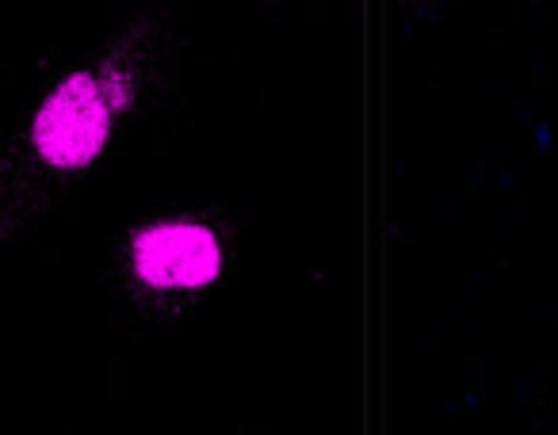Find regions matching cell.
Returning a JSON list of instances; mask_svg holds the SVG:
<instances>
[{
    "instance_id": "obj_1",
    "label": "cell",
    "mask_w": 558,
    "mask_h": 435,
    "mask_svg": "<svg viewBox=\"0 0 558 435\" xmlns=\"http://www.w3.org/2000/svg\"><path fill=\"white\" fill-rule=\"evenodd\" d=\"M165 47L161 20H126L35 88L0 134V257L35 234L131 138L154 103Z\"/></svg>"
},
{
    "instance_id": "obj_2",
    "label": "cell",
    "mask_w": 558,
    "mask_h": 435,
    "mask_svg": "<svg viewBox=\"0 0 558 435\" xmlns=\"http://www.w3.org/2000/svg\"><path fill=\"white\" fill-rule=\"evenodd\" d=\"M226 272V245L195 214H165L131 226L111 252L116 295L134 313H161L210 290Z\"/></svg>"
},
{
    "instance_id": "obj_3",
    "label": "cell",
    "mask_w": 558,
    "mask_h": 435,
    "mask_svg": "<svg viewBox=\"0 0 558 435\" xmlns=\"http://www.w3.org/2000/svg\"><path fill=\"white\" fill-rule=\"evenodd\" d=\"M238 435H264V432H256V427H238Z\"/></svg>"
}]
</instances>
